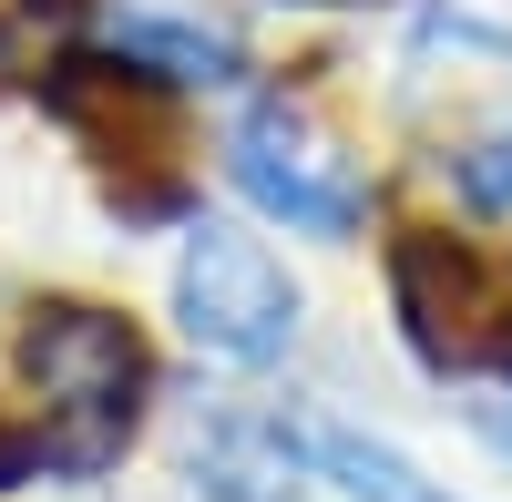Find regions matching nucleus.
Segmentation results:
<instances>
[{"mask_svg": "<svg viewBox=\"0 0 512 502\" xmlns=\"http://www.w3.org/2000/svg\"><path fill=\"white\" fill-rule=\"evenodd\" d=\"M21 369L41 390V472L93 482L144 421V339L93 298H41L21 328Z\"/></svg>", "mask_w": 512, "mask_h": 502, "instance_id": "nucleus-1", "label": "nucleus"}, {"mask_svg": "<svg viewBox=\"0 0 512 502\" xmlns=\"http://www.w3.org/2000/svg\"><path fill=\"white\" fill-rule=\"evenodd\" d=\"M175 318H185L195 349H216L236 369H267L297 339V277L277 267L267 236L205 216V226H185V257H175Z\"/></svg>", "mask_w": 512, "mask_h": 502, "instance_id": "nucleus-2", "label": "nucleus"}, {"mask_svg": "<svg viewBox=\"0 0 512 502\" xmlns=\"http://www.w3.org/2000/svg\"><path fill=\"white\" fill-rule=\"evenodd\" d=\"M236 185L267 205L277 226H297V236H359V216H369V175L349 154H338V134L308 113V103H287V93H256L246 113H236Z\"/></svg>", "mask_w": 512, "mask_h": 502, "instance_id": "nucleus-3", "label": "nucleus"}, {"mask_svg": "<svg viewBox=\"0 0 512 502\" xmlns=\"http://www.w3.org/2000/svg\"><path fill=\"white\" fill-rule=\"evenodd\" d=\"M390 298H400V328L431 369H502L512 380V298L461 236L410 226L390 246Z\"/></svg>", "mask_w": 512, "mask_h": 502, "instance_id": "nucleus-4", "label": "nucleus"}, {"mask_svg": "<svg viewBox=\"0 0 512 502\" xmlns=\"http://www.w3.org/2000/svg\"><path fill=\"white\" fill-rule=\"evenodd\" d=\"M195 492H216V502H287L297 492V431H277V421H216L195 441Z\"/></svg>", "mask_w": 512, "mask_h": 502, "instance_id": "nucleus-5", "label": "nucleus"}, {"mask_svg": "<svg viewBox=\"0 0 512 502\" xmlns=\"http://www.w3.org/2000/svg\"><path fill=\"white\" fill-rule=\"evenodd\" d=\"M297 451L349 492V502H451L431 472L410 462V451H390V441H369V431H349V421H308L297 431Z\"/></svg>", "mask_w": 512, "mask_h": 502, "instance_id": "nucleus-6", "label": "nucleus"}, {"mask_svg": "<svg viewBox=\"0 0 512 502\" xmlns=\"http://www.w3.org/2000/svg\"><path fill=\"white\" fill-rule=\"evenodd\" d=\"M103 41H113V62H123V72H144V82H236V41H226V31H205V21L123 11V21H103Z\"/></svg>", "mask_w": 512, "mask_h": 502, "instance_id": "nucleus-7", "label": "nucleus"}, {"mask_svg": "<svg viewBox=\"0 0 512 502\" xmlns=\"http://www.w3.org/2000/svg\"><path fill=\"white\" fill-rule=\"evenodd\" d=\"M451 185L502 216V205H512V134H492V144H472V154H451Z\"/></svg>", "mask_w": 512, "mask_h": 502, "instance_id": "nucleus-8", "label": "nucleus"}]
</instances>
